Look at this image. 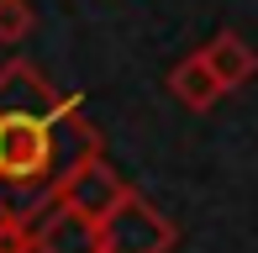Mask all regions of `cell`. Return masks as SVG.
<instances>
[{
  "label": "cell",
  "instance_id": "5",
  "mask_svg": "<svg viewBox=\"0 0 258 253\" xmlns=\"http://www.w3.org/2000/svg\"><path fill=\"white\" fill-rule=\"evenodd\" d=\"M201 64L211 69V79H216L221 90H242L258 74V53L237 37V32H216V37L201 48Z\"/></svg>",
  "mask_w": 258,
  "mask_h": 253
},
{
  "label": "cell",
  "instance_id": "1",
  "mask_svg": "<svg viewBox=\"0 0 258 253\" xmlns=\"http://www.w3.org/2000/svg\"><path fill=\"white\" fill-rule=\"evenodd\" d=\"M105 153L100 126L85 121L79 95L58 90L37 64H0V216L37 227V211H53L63 179L85 158Z\"/></svg>",
  "mask_w": 258,
  "mask_h": 253
},
{
  "label": "cell",
  "instance_id": "3",
  "mask_svg": "<svg viewBox=\"0 0 258 253\" xmlns=\"http://www.w3.org/2000/svg\"><path fill=\"white\" fill-rule=\"evenodd\" d=\"M132 190L121 174H116L111 164H105V153L95 158H85V164L74 169V174L63 179V190H58V206H69V211H79V216H90V222H105V216L121 206V195Z\"/></svg>",
  "mask_w": 258,
  "mask_h": 253
},
{
  "label": "cell",
  "instance_id": "7",
  "mask_svg": "<svg viewBox=\"0 0 258 253\" xmlns=\"http://www.w3.org/2000/svg\"><path fill=\"white\" fill-rule=\"evenodd\" d=\"M32 27H37V11H32V0H0V48H16V42H27Z\"/></svg>",
  "mask_w": 258,
  "mask_h": 253
},
{
  "label": "cell",
  "instance_id": "4",
  "mask_svg": "<svg viewBox=\"0 0 258 253\" xmlns=\"http://www.w3.org/2000/svg\"><path fill=\"white\" fill-rule=\"evenodd\" d=\"M37 253H100V227L69 206H53L37 222Z\"/></svg>",
  "mask_w": 258,
  "mask_h": 253
},
{
  "label": "cell",
  "instance_id": "8",
  "mask_svg": "<svg viewBox=\"0 0 258 253\" xmlns=\"http://www.w3.org/2000/svg\"><path fill=\"white\" fill-rule=\"evenodd\" d=\"M0 253H37V227L21 216H0Z\"/></svg>",
  "mask_w": 258,
  "mask_h": 253
},
{
  "label": "cell",
  "instance_id": "2",
  "mask_svg": "<svg viewBox=\"0 0 258 253\" xmlns=\"http://www.w3.org/2000/svg\"><path fill=\"white\" fill-rule=\"evenodd\" d=\"M174 237H179L174 222L143 190H126L121 206L100 222V253H169Z\"/></svg>",
  "mask_w": 258,
  "mask_h": 253
},
{
  "label": "cell",
  "instance_id": "6",
  "mask_svg": "<svg viewBox=\"0 0 258 253\" xmlns=\"http://www.w3.org/2000/svg\"><path fill=\"white\" fill-rule=\"evenodd\" d=\"M169 90H174V100H179L184 111H211L227 90L211 79V69L201 64V53H190V58H179L169 69Z\"/></svg>",
  "mask_w": 258,
  "mask_h": 253
}]
</instances>
